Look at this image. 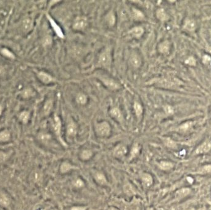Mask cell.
<instances>
[{"mask_svg": "<svg viewBox=\"0 0 211 210\" xmlns=\"http://www.w3.org/2000/svg\"><path fill=\"white\" fill-rule=\"evenodd\" d=\"M185 62L190 65H195V64H196L195 59L192 57H189V59H187V60L185 61Z\"/></svg>", "mask_w": 211, "mask_h": 210, "instance_id": "cell-36", "label": "cell"}, {"mask_svg": "<svg viewBox=\"0 0 211 210\" xmlns=\"http://www.w3.org/2000/svg\"><path fill=\"white\" fill-rule=\"evenodd\" d=\"M148 210H154L153 208H149Z\"/></svg>", "mask_w": 211, "mask_h": 210, "instance_id": "cell-44", "label": "cell"}, {"mask_svg": "<svg viewBox=\"0 0 211 210\" xmlns=\"http://www.w3.org/2000/svg\"><path fill=\"white\" fill-rule=\"evenodd\" d=\"M53 107V102L51 100H48V101L45 103L44 106V112L46 115H48L51 112Z\"/></svg>", "mask_w": 211, "mask_h": 210, "instance_id": "cell-22", "label": "cell"}, {"mask_svg": "<svg viewBox=\"0 0 211 210\" xmlns=\"http://www.w3.org/2000/svg\"><path fill=\"white\" fill-rule=\"evenodd\" d=\"M127 152V148L123 145H118L114 149V155L117 158H121L124 156Z\"/></svg>", "mask_w": 211, "mask_h": 210, "instance_id": "cell-7", "label": "cell"}, {"mask_svg": "<svg viewBox=\"0 0 211 210\" xmlns=\"http://www.w3.org/2000/svg\"><path fill=\"white\" fill-rule=\"evenodd\" d=\"M1 52L4 56H5L8 57H10L11 59L14 58V56L13 55V54L7 49H3L1 50Z\"/></svg>", "mask_w": 211, "mask_h": 210, "instance_id": "cell-30", "label": "cell"}, {"mask_svg": "<svg viewBox=\"0 0 211 210\" xmlns=\"http://www.w3.org/2000/svg\"><path fill=\"white\" fill-rule=\"evenodd\" d=\"M101 80L103 81L104 84L110 89L116 90L119 89V84L116 81H114L111 78H109L108 77H101Z\"/></svg>", "mask_w": 211, "mask_h": 210, "instance_id": "cell-6", "label": "cell"}, {"mask_svg": "<svg viewBox=\"0 0 211 210\" xmlns=\"http://www.w3.org/2000/svg\"><path fill=\"white\" fill-rule=\"evenodd\" d=\"M71 210H86V207H74L71 208Z\"/></svg>", "mask_w": 211, "mask_h": 210, "instance_id": "cell-39", "label": "cell"}, {"mask_svg": "<svg viewBox=\"0 0 211 210\" xmlns=\"http://www.w3.org/2000/svg\"><path fill=\"white\" fill-rule=\"evenodd\" d=\"M198 210H206V209H205V208H201V209H199Z\"/></svg>", "mask_w": 211, "mask_h": 210, "instance_id": "cell-43", "label": "cell"}, {"mask_svg": "<svg viewBox=\"0 0 211 210\" xmlns=\"http://www.w3.org/2000/svg\"><path fill=\"white\" fill-rule=\"evenodd\" d=\"M38 76L39 78V79L42 81L43 83L46 84L49 83L53 81V78L51 77V76H50L48 74H46V73L43 72H40L38 75Z\"/></svg>", "mask_w": 211, "mask_h": 210, "instance_id": "cell-10", "label": "cell"}, {"mask_svg": "<svg viewBox=\"0 0 211 210\" xmlns=\"http://www.w3.org/2000/svg\"><path fill=\"white\" fill-rule=\"evenodd\" d=\"M134 17L136 19L140 20L141 19L143 18V14L141 13V12H140V11L137 10H134Z\"/></svg>", "mask_w": 211, "mask_h": 210, "instance_id": "cell-32", "label": "cell"}, {"mask_svg": "<svg viewBox=\"0 0 211 210\" xmlns=\"http://www.w3.org/2000/svg\"><path fill=\"white\" fill-rule=\"evenodd\" d=\"M192 123H191V122H188V123H184V124L180 126V130L183 131H185L188 130L190 128V127H191V126L193 125Z\"/></svg>", "mask_w": 211, "mask_h": 210, "instance_id": "cell-33", "label": "cell"}, {"mask_svg": "<svg viewBox=\"0 0 211 210\" xmlns=\"http://www.w3.org/2000/svg\"><path fill=\"white\" fill-rule=\"evenodd\" d=\"M111 115L115 118L116 119L119 121H121L122 120V116L121 111L117 108H113L111 110Z\"/></svg>", "mask_w": 211, "mask_h": 210, "instance_id": "cell-15", "label": "cell"}, {"mask_svg": "<svg viewBox=\"0 0 211 210\" xmlns=\"http://www.w3.org/2000/svg\"><path fill=\"white\" fill-rule=\"evenodd\" d=\"M159 166L160 168L162 170H169L173 168V164L169 162L162 161L161 162H160Z\"/></svg>", "mask_w": 211, "mask_h": 210, "instance_id": "cell-17", "label": "cell"}, {"mask_svg": "<svg viewBox=\"0 0 211 210\" xmlns=\"http://www.w3.org/2000/svg\"><path fill=\"white\" fill-rule=\"evenodd\" d=\"M111 62V54L109 50H105L100 54L99 57V63L103 67H109Z\"/></svg>", "mask_w": 211, "mask_h": 210, "instance_id": "cell-2", "label": "cell"}, {"mask_svg": "<svg viewBox=\"0 0 211 210\" xmlns=\"http://www.w3.org/2000/svg\"><path fill=\"white\" fill-rule=\"evenodd\" d=\"M108 20L109 21V24H113L114 22V17L113 15L109 16V18H108Z\"/></svg>", "mask_w": 211, "mask_h": 210, "instance_id": "cell-40", "label": "cell"}, {"mask_svg": "<svg viewBox=\"0 0 211 210\" xmlns=\"http://www.w3.org/2000/svg\"><path fill=\"white\" fill-rule=\"evenodd\" d=\"M91 155H92V153L90 150H84L81 153V158L85 160L89 159L91 157Z\"/></svg>", "mask_w": 211, "mask_h": 210, "instance_id": "cell-26", "label": "cell"}, {"mask_svg": "<svg viewBox=\"0 0 211 210\" xmlns=\"http://www.w3.org/2000/svg\"><path fill=\"white\" fill-rule=\"evenodd\" d=\"M144 32L143 29L141 27H134V29H132L130 30V33L135 36V38H140V36H142Z\"/></svg>", "mask_w": 211, "mask_h": 210, "instance_id": "cell-14", "label": "cell"}, {"mask_svg": "<svg viewBox=\"0 0 211 210\" xmlns=\"http://www.w3.org/2000/svg\"><path fill=\"white\" fill-rule=\"evenodd\" d=\"M25 29L26 30H29L31 26V22L29 19H26L24 22V25Z\"/></svg>", "mask_w": 211, "mask_h": 210, "instance_id": "cell-37", "label": "cell"}, {"mask_svg": "<svg viewBox=\"0 0 211 210\" xmlns=\"http://www.w3.org/2000/svg\"><path fill=\"white\" fill-rule=\"evenodd\" d=\"M185 27V29H188V30H193L195 28V23L193 20H188L186 22Z\"/></svg>", "mask_w": 211, "mask_h": 210, "instance_id": "cell-28", "label": "cell"}, {"mask_svg": "<svg viewBox=\"0 0 211 210\" xmlns=\"http://www.w3.org/2000/svg\"><path fill=\"white\" fill-rule=\"evenodd\" d=\"M41 210H45V209H41Z\"/></svg>", "mask_w": 211, "mask_h": 210, "instance_id": "cell-45", "label": "cell"}, {"mask_svg": "<svg viewBox=\"0 0 211 210\" xmlns=\"http://www.w3.org/2000/svg\"><path fill=\"white\" fill-rule=\"evenodd\" d=\"M29 113L27 112H22L21 115H20V120L23 122V123H27L29 120Z\"/></svg>", "mask_w": 211, "mask_h": 210, "instance_id": "cell-29", "label": "cell"}, {"mask_svg": "<svg viewBox=\"0 0 211 210\" xmlns=\"http://www.w3.org/2000/svg\"><path fill=\"white\" fill-rule=\"evenodd\" d=\"M138 151H139V147L138 146V145L136 144L134 145V147H133L132 148V158L135 157V155L138 153Z\"/></svg>", "mask_w": 211, "mask_h": 210, "instance_id": "cell-35", "label": "cell"}, {"mask_svg": "<svg viewBox=\"0 0 211 210\" xmlns=\"http://www.w3.org/2000/svg\"><path fill=\"white\" fill-rule=\"evenodd\" d=\"M49 20H50V22H51V25H52V26L53 27V28H54V30L56 31V32L57 33V34H58L59 36H61V37H62V36H63V35H62V31L60 30V29H59V27L57 25V24H56V23H55V22L53 20V19H49Z\"/></svg>", "mask_w": 211, "mask_h": 210, "instance_id": "cell-25", "label": "cell"}, {"mask_svg": "<svg viewBox=\"0 0 211 210\" xmlns=\"http://www.w3.org/2000/svg\"><path fill=\"white\" fill-rule=\"evenodd\" d=\"M169 49V43L168 42H164L159 45V51L162 53H166Z\"/></svg>", "mask_w": 211, "mask_h": 210, "instance_id": "cell-21", "label": "cell"}, {"mask_svg": "<svg viewBox=\"0 0 211 210\" xmlns=\"http://www.w3.org/2000/svg\"><path fill=\"white\" fill-rule=\"evenodd\" d=\"M67 133L68 136L74 137L77 133V126L74 122L70 121L67 127Z\"/></svg>", "mask_w": 211, "mask_h": 210, "instance_id": "cell-9", "label": "cell"}, {"mask_svg": "<svg viewBox=\"0 0 211 210\" xmlns=\"http://www.w3.org/2000/svg\"><path fill=\"white\" fill-rule=\"evenodd\" d=\"M75 185L78 187H80L84 185V182L80 179H77L75 182Z\"/></svg>", "mask_w": 211, "mask_h": 210, "instance_id": "cell-38", "label": "cell"}, {"mask_svg": "<svg viewBox=\"0 0 211 210\" xmlns=\"http://www.w3.org/2000/svg\"><path fill=\"white\" fill-rule=\"evenodd\" d=\"M190 189L189 188H183L178 190L176 192V198L178 200L185 197L190 193Z\"/></svg>", "mask_w": 211, "mask_h": 210, "instance_id": "cell-11", "label": "cell"}, {"mask_svg": "<svg viewBox=\"0 0 211 210\" xmlns=\"http://www.w3.org/2000/svg\"><path fill=\"white\" fill-rule=\"evenodd\" d=\"M156 14L158 19L162 21L166 20L168 19V16H167L166 12H165V11H164V10H162V9H160V10H159L157 11Z\"/></svg>", "mask_w": 211, "mask_h": 210, "instance_id": "cell-19", "label": "cell"}, {"mask_svg": "<svg viewBox=\"0 0 211 210\" xmlns=\"http://www.w3.org/2000/svg\"><path fill=\"white\" fill-rule=\"evenodd\" d=\"M131 62L134 67H138L141 64V59L136 54H134L131 57Z\"/></svg>", "mask_w": 211, "mask_h": 210, "instance_id": "cell-18", "label": "cell"}, {"mask_svg": "<svg viewBox=\"0 0 211 210\" xmlns=\"http://www.w3.org/2000/svg\"><path fill=\"white\" fill-rule=\"evenodd\" d=\"M134 109L137 116H140L142 113H143V107L141 106V104L138 102H135L134 105Z\"/></svg>", "mask_w": 211, "mask_h": 210, "instance_id": "cell-23", "label": "cell"}, {"mask_svg": "<svg viewBox=\"0 0 211 210\" xmlns=\"http://www.w3.org/2000/svg\"><path fill=\"white\" fill-rule=\"evenodd\" d=\"M108 210H118V209L116 208H109Z\"/></svg>", "mask_w": 211, "mask_h": 210, "instance_id": "cell-41", "label": "cell"}, {"mask_svg": "<svg viewBox=\"0 0 211 210\" xmlns=\"http://www.w3.org/2000/svg\"><path fill=\"white\" fill-rule=\"evenodd\" d=\"M77 101L80 104H85L86 102V95L83 94H79L77 97Z\"/></svg>", "mask_w": 211, "mask_h": 210, "instance_id": "cell-27", "label": "cell"}, {"mask_svg": "<svg viewBox=\"0 0 211 210\" xmlns=\"http://www.w3.org/2000/svg\"><path fill=\"white\" fill-rule=\"evenodd\" d=\"M9 153L0 151V163H3L8 158Z\"/></svg>", "mask_w": 211, "mask_h": 210, "instance_id": "cell-31", "label": "cell"}, {"mask_svg": "<svg viewBox=\"0 0 211 210\" xmlns=\"http://www.w3.org/2000/svg\"><path fill=\"white\" fill-rule=\"evenodd\" d=\"M96 132L99 136H107L111 132V127L108 122L103 121L99 123L96 126Z\"/></svg>", "mask_w": 211, "mask_h": 210, "instance_id": "cell-1", "label": "cell"}, {"mask_svg": "<svg viewBox=\"0 0 211 210\" xmlns=\"http://www.w3.org/2000/svg\"><path fill=\"white\" fill-rule=\"evenodd\" d=\"M11 134L8 130H4L0 133V141L6 142L10 139Z\"/></svg>", "mask_w": 211, "mask_h": 210, "instance_id": "cell-16", "label": "cell"}, {"mask_svg": "<svg viewBox=\"0 0 211 210\" xmlns=\"http://www.w3.org/2000/svg\"><path fill=\"white\" fill-rule=\"evenodd\" d=\"M201 173H210L211 172V165H206L201 169Z\"/></svg>", "mask_w": 211, "mask_h": 210, "instance_id": "cell-34", "label": "cell"}, {"mask_svg": "<svg viewBox=\"0 0 211 210\" xmlns=\"http://www.w3.org/2000/svg\"><path fill=\"white\" fill-rule=\"evenodd\" d=\"M142 181H143V184L146 187H149L152 185L153 182L152 176L149 174H147V173H145L142 176Z\"/></svg>", "mask_w": 211, "mask_h": 210, "instance_id": "cell-13", "label": "cell"}, {"mask_svg": "<svg viewBox=\"0 0 211 210\" xmlns=\"http://www.w3.org/2000/svg\"><path fill=\"white\" fill-rule=\"evenodd\" d=\"M95 179L96 182L101 185H104L107 183V180L105 176L101 172H97L95 175Z\"/></svg>", "mask_w": 211, "mask_h": 210, "instance_id": "cell-12", "label": "cell"}, {"mask_svg": "<svg viewBox=\"0 0 211 210\" xmlns=\"http://www.w3.org/2000/svg\"><path fill=\"white\" fill-rule=\"evenodd\" d=\"M1 112H2V107L0 106V114L1 113Z\"/></svg>", "mask_w": 211, "mask_h": 210, "instance_id": "cell-42", "label": "cell"}, {"mask_svg": "<svg viewBox=\"0 0 211 210\" xmlns=\"http://www.w3.org/2000/svg\"><path fill=\"white\" fill-rule=\"evenodd\" d=\"M211 149V142L209 140H206L195 150V154H202L207 153Z\"/></svg>", "mask_w": 211, "mask_h": 210, "instance_id": "cell-4", "label": "cell"}, {"mask_svg": "<svg viewBox=\"0 0 211 210\" xmlns=\"http://www.w3.org/2000/svg\"><path fill=\"white\" fill-rule=\"evenodd\" d=\"M87 20L85 17H78L74 20L73 28L75 30H82L86 26Z\"/></svg>", "mask_w": 211, "mask_h": 210, "instance_id": "cell-5", "label": "cell"}, {"mask_svg": "<svg viewBox=\"0 0 211 210\" xmlns=\"http://www.w3.org/2000/svg\"><path fill=\"white\" fill-rule=\"evenodd\" d=\"M53 129L54 131L55 132V133L58 136V137L59 138V140H60L61 142L64 145H66V144H64V142H63V140L61 139V122L59 118L57 116H55L54 118V120H53Z\"/></svg>", "mask_w": 211, "mask_h": 210, "instance_id": "cell-3", "label": "cell"}, {"mask_svg": "<svg viewBox=\"0 0 211 210\" xmlns=\"http://www.w3.org/2000/svg\"><path fill=\"white\" fill-rule=\"evenodd\" d=\"M11 203V200L9 196L5 193H0V206L3 208H7Z\"/></svg>", "mask_w": 211, "mask_h": 210, "instance_id": "cell-8", "label": "cell"}, {"mask_svg": "<svg viewBox=\"0 0 211 210\" xmlns=\"http://www.w3.org/2000/svg\"><path fill=\"white\" fill-rule=\"evenodd\" d=\"M74 167L72 166L71 164H69V163H66L64 162L62 164V165L61 166V172H66L69 171L71 170H72V168H74Z\"/></svg>", "mask_w": 211, "mask_h": 210, "instance_id": "cell-20", "label": "cell"}, {"mask_svg": "<svg viewBox=\"0 0 211 210\" xmlns=\"http://www.w3.org/2000/svg\"><path fill=\"white\" fill-rule=\"evenodd\" d=\"M164 143L166 145V146L175 149L177 148V145L176 143L174 142L173 140L171 139L170 138H166L164 140Z\"/></svg>", "mask_w": 211, "mask_h": 210, "instance_id": "cell-24", "label": "cell"}]
</instances>
